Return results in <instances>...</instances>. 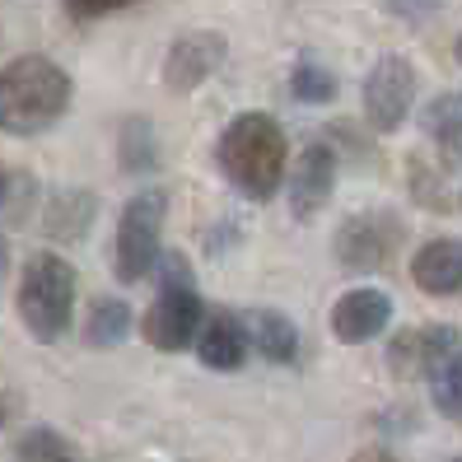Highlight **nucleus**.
I'll return each mask as SVG.
<instances>
[{
    "label": "nucleus",
    "instance_id": "27",
    "mask_svg": "<svg viewBox=\"0 0 462 462\" xmlns=\"http://www.w3.org/2000/svg\"><path fill=\"white\" fill-rule=\"evenodd\" d=\"M453 462H462V457H453Z\"/></svg>",
    "mask_w": 462,
    "mask_h": 462
},
{
    "label": "nucleus",
    "instance_id": "22",
    "mask_svg": "<svg viewBox=\"0 0 462 462\" xmlns=\"http://www.w3.org/2000/svg\"><path fill=\"white\" fill-rule=\"evenodd\" d=\"M350 462H397L393 453H383V448H365V453H356Z\"/></svg>",
    "mask_w": 462,
    "mask_h": 462
},
{
    "label": "nucleus",
    "instance_id": "17",
    "mask_svg": "<svg viewBox=\"0 0 462 462\" xmlns=\"http://www.w3.org/2000/svg\"><path fill=\"white\" fill-rule=\"evenodd\" d=\"M430 397H434V411H439V416L462 420V346L434 365V374H430Z\"/></svg>",
    "mask_w": 462,
    "mask_h": 462
},
{
    "label": "nucleus",
    "instance_id": "11",
    "mask_svg": "<svg viewBox=\"0 0 462 462\" xmlns=\"http://www.w3.org/2000/svg\"><path fill=\"white\" fill-rule=\"evenodd\" d=\"M285 187H290V210L299 220H313L337 192V154L328 145H309L294 159V169H285Z\"/></svg>",
    "mask_w": 462,
    "mask_h": 462
},
{
    "label": "nucleus",
    "instance_id": "20",
    "mask_svg": "<svg viewBox=\"0 0 462 462\" xmlns=\"http://www.w3.org/2000/svg\"><path fill=\"white\" fill-rule=\"evenodd\" d=\"M154 154H159V150H154V135H150L141 122H131V126H126V164H131V169H145V164H154Z\"/></svg>",
    "mask_w": 462,
    "mask_h": 462
},
{
    "label": "nucleus",
    "instance_id": "15",
    "mask_svg": "<svg viewBox=\"0 0 462 462\" xmlns=\"http://www.w3.org/2000/svg\"><path fill=\"white\" fill-rule=\"evenodd\" d=\"M131 337V304L117 294H98L85 313V341L89 346H122Z\"/></svg>",
    "mask_w": 462,
    "mask_h": 462
},
{
    "label": "nucleus",
    "instance_id": "3",
    "mask_svg": "<svg viewBox=\"0 0 462 462\" xmlns=\"http://www.w3.org/2000/svg\"><path fill=\"white\" fill-rule=\"evenodd\" d=\"M79 276L57 253H33L19 276V322L33 341H61L75 322Z\"/></svg>",
    "mask_w": 462,
    "mask_h": 462
},
{
    "label": "nucleus",
    "instance_id": "6",
    "mask_svg": "<svg viewBox=\"0 0 462 462\" xmlns=\"http://www.w3.org/2000/svg\"><path fill=\"white\" fill-rule=\"evenodd\" d=\"M406 238V225L393 210H360L337 229V262L346 271H383Z\"/></svg>",
    "mask_w": 462,
    "mask_h": 462
},
{
    "label": "nucleus",
    "instance_id": "21",
    "mask_svg": "<svg viewBox=\"0 0 462 462\" xmlns=\"http://www.w3.org/2000/svg\"><path fill=\"white\" fill-rule=\"evenodd\" d=\"M70 19H103V14H117L126 5H135V0H61Z\"/></svg>",
    "mask_w": 462,
    "mask_h": 462
},
{
    "label": "nucleus",
    "instance_id": "14",
    "mask_svg": "<svg viewBox=\"0 0 462 462\" xmlns=\"http://www.w3.org/2000/svg\"><path fill=\"white\" fill-rule=\"evenodd\" d=\"M243 328H248V346L257 350L266 365H294V356H299V328L281 309L243 313Z\"/></svg>",
    "mask_w": 462,
    "mask_h": 462
},
{
    "label": "nucleus",
    "instance_id": "13",
    "mask_svg": "<svg viewBox=\"0 0 462 462\" xmlns=\"http://www.w3.org/2000/svg\"><path fill=\"white\" fill-rule=\"evenodd\" d=\"M411 281L416 290L434 294V299H448L462 290V238H430L416 248L411 257Z\"/></svg>",
    "mask_w": 462,
    "mask_h": 462
},
{
    "label": "nucleus",
    "instance_id": "1",
    "mask_svg": "<svg viewBox=\"0 0 462 462\" xmlns=\"http://www.w3.org/2000/svg\"><path fill=\"white\" fill-rule=\"evenodd\" d=\"M220 173L238 197L248 201H271L285 182V164H290V141L285 126L266 113H243L220 131Z\"/></svg>",
    "mask_w": 462,
    "mask_h": 462
},
{
    "label": "nucleus",
    "instance_id": "23",
    "mask_svg": "<svg viewBox=\"0 0 462 462\" xmlns=\"http://www.w3.org/2000/svg\"><path fill=\"white\" fill-rule=\"evenodd\" d=\"M5 276H10V243L0 238V290H5Z\"/></svg>",
    "mask_w": 462,
    "mask_h": 462
},
{
    "label": "nucleus",
    "instance_id": "7",
    "mask_svg": "<svg viewBox=\"0 0 462 462\" xmlns=\"http://www.w3.org/2000/svg\"><path fill=\"white\" fill-rule=\"evenodd\" d=\"M411 103H416V66L388 51L378 57L369 79H365V117L374 131H397L406 117H411Z\"/></svg>",
    "mask_w": 462,
    "mask_h": 462
},
{
    "label": "nucleus",
    "instance_id": "10",
    "mask_svg": "<svg viewBox=\"0 0 462 462\" xmlns=\"http://www.w3.org/2000/svg\"><path fill=\"white\" fill-rule=\"evenodd\" d=\"M457 346H462L457 328H448V322H420V328H406L388 346V365L402 378H430L434 365H439L444 356H453Z\"/></svg>",
    "mask_w": 462,
    "mask_h": 462
},
{
    "label": "nucleus",
    "instance_id": "4",
    "mask_svg": "<svg viewBox=\"0 0 462 462\" xmlns=\"http://www.w3.org/2000/svg\"><path fill=\"white\" fill-rule=\"evenodd\" d=\"M159 294H154V304L145 309V341L154 350H187L197 341L201 332V318H206V304H201V294H197V276H192V266H187L182 253H169L159 257Z\"/></svg>",
    "mask_w": 462,
    "mask_h": 462
},
{
    "label": "nucleus",
    "instance_id": "5",
    "mask_svg": "<svg viewBox=\"0 0 462 462\" xmlns=\"http://www.w3.org/2000/svg\"><path fill=\"white\" fill-rule=\"evenodd\" d=\"M164 215L169 197L159 187H141L117 215V234H113V271L122 285H141L150 271L164 257Z\"/></svg>",
    "mask_w": 462,
    "mask_h": 462
},
{
    "label": "nucleus",
    "instance_id": "25",
    "mask_svg": "<svg viewBox=\"0 0 462 462\" xmlns=\"http://www.w3.org/2000/svg\"><path fill=\"white\" fill-rule=\"evenodd\" d=\"M10 411H14V406H5V402H0V425H5V420H10Z\"/></svg>",
    "mask_w": 462,
    "mask_h": 462
},
{
    "label": "nucleus",
    "instance_id": "9",
    "mask_svg": "<svg viewBox=\"0 0 462 462\" xmlns=\"http://www.w3.org/2000/svg\"><path fill=\"white\" fill-rule=\"evenodd\" d=\"M393 322V299L388 290H374V285H360V290H346L337 304H332V337L341 346H365L374 337H383Z\"/></svg>",
    "mask_w": 462,
    "mask_h": 462
},
{
    "label": "nucleus",
    "instance_id": "8",
    "mask_svg": "<svg viewBox=\"0 0 462 462\" xmlns=\"http://www.w3.org/2000/svg\"><path fill=\"white\" fill-rule=\"evenodd\" d=\"M225 57H229V42L220 33H201V29L182 33L164 51V85L173 94H192V89H201L206 79L225 66Z\"/></svg>",
    "mask_w": 462,
    "mask_h": 462
},
{
    "label": "nucleus",
    "instance_id": "19",
    "mask_svg": "<svg viewBox=\"0 0 462 462\" xmlns=\"http://www.w3.org/2000/svg\"><path fill=\"white\" fill-rule=\"evenodd\" d=\"M19 462H70L75 453H70V444L61 439L57 430H29L19 439Z\"/></svg>",
    "mask_w": 462,
    "mask_h": 462
},
{
    "label": "nucleus",
    "instance_id": "2",
    "mask_svg": "<svg viewBox=\"0 0 462 462\" xmlns=\"http://www.w3.org/2000/svg\"><path fill=\"white\" fill-rule=\"evenodd\" d=\"M70 107V75L51 57H14L0 70V126L10 135H42Z\"/></svg>",
    "mask_w": 462,
    "mask_h": 462
},
{
    "label": "nucleus",
    "instance_id": "24",
    "mask_svg": "<svg viewBox=\"0 0 462 462\" xmlns=\"http://www.w3.org/2000/svg\"><path fill=\"white\" fill-rule=\"evenodd\" d=\"M5 192H10V178H5V169H0V201H5Z\"/></svg>",
    "mask_w": 462,
    "mask_h": 462
},
{
    "label": "nucleus",
    "instance_id": "16",
    "mask_svg": "<svg viewBox=\"0 0 462 462\" xmlns=\"http://www.w3.org/2000/svg\"><path fill=\"white\" fill-rule=\"evenodd\" d=\"M425 131L430 141H439V150L448 159H462V94H444L425 107Z\"/></svg>",
    "mask_w": 462,
    "mask_h": 462
},
{
    "label": "nucleus",
    "instance_id": "12",
    "mask_svg": "<svg viewBox=\"0 0 462 462\" xmlns=\"http://www.w3.org/2000/svg\"><path fill=\"white\" fill-rule=\"evenodd\" d=\"M192 346H197L201 365L215 369V374H234V369H243V360L253 356L248 328H243V313H229V309H206L201 332H197Z\"/></svg>",
    "mask_w": 462,
    "mask_h": 462
},
{
    "label": "nucleus",
    "instance_id": "18",
    "mask_svg": "<svg viewBox=\"0 0 462 462\" xmlns=\"http://www.w3.org/2000/svg\"><path fill=\"white\" fill-rule=\"evenodd\" d=\"M290 94H294L299 103H332L337 79H332V70H328V66H318V61H299V66H294V75H290Z\"/></svg>",
    "mask_w": 462,
    "mask_h": 462
},
{
    "label": "nucleus",
    "instance_id": "26",
    "mask_svg": "<svg viewBox=\"0 0 462 462\" xmlns=\"http://www.w3.org/2000/svg\"><path fill=\"white\" fill-rule=\"evenodd\" d=\"M453 51H457V66H462V38H457V47H453Z\"/></svg>",
    "mask_w": 462,
    "mask_h": 462
}]
</instances>
